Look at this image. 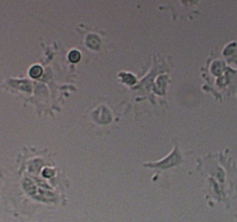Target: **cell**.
Segmentation results:
<instances>
[{"label": "cell", "mask_w": 237, "mask_h": 222, "mask_svg": "<svg viewBox=\"0 0 237 222\" xmlns=\"http://www.w3.org/2000/svg\"><path fill=\"white\" fill-rule=\"evenodd\" d=\"M43 175H44V177H51L53 175V171L51 169H45L43 171Z\"/></svg>", "instance_id": "cell-4"}, {"label": "cell", "mask_w": 237, "mask_h": 222, "mask_svg": "<svg viewBox=\"0 0 237 222\" xmlns=\"http://www.w3.org/2000/svg\"><path fill=\"white\" fill-rule=\"evenodd\" d=\"M120 78H122V80H123L125 83H128V85H133V83L135 82V78H134L132 74L122 73V74H120Z\"/></svg>", "instance_id": "cell-2"}, {"label": "cell", "mask_w": 237, "mask_h": 222, "mask_svg": "<svg viewBox=\"0 0 237 222\" xmlns=\"http://www.w3.org/2000/svg\"><path fill=\"white\" fill-rule=\"evenodd\" d=\"M29 73H30V75H31L33 78H38V77H41V75H42L43 70H42V67H41L40 65H35V66H33V67L30 68Z\"/></svg>", "instance_id": "cell-1"}, {"label": "cell", "mask_w": 237, "mask_h": 222, "mask_svg": "<svg viewBox=\"0 0 237 222\" xmlns=\"http://www.w3.org/2000/svg\"><path fill=\"white\" fill-rule=\"evenodd\" d=\"M81 58V54H80L79 51H76V50H73L71 52L68 53V59H70V61H72V63H78Z\"/></svg>", "instance_id": "cell-3"}]
</instances>
